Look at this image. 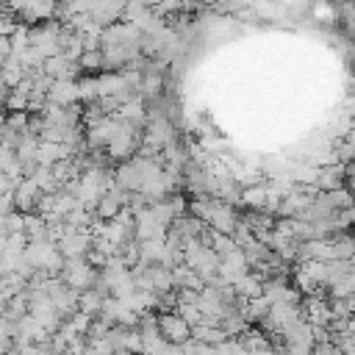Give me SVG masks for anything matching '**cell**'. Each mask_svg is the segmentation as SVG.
Wrapping results in <instances>:
<instances>
[{
  "mask_svg": "<svg viewBox=\"0 0 355 355\" xmlns=\"http://www.w3.org/2000/svg\"><path fill=\"white\" fill-rule=\"evenodd\" d=\"M158 327L161 333L172 341V344H183L191 338V324L186 322V316H180L178 311H164L158 313Z\"/></svg>",
  "mask_w": 355,
  "mask_h": 355,
  "instance_id": "1",
  "label": "cell"
},
{
  "mask_svg": "<svg viewBox=\"0 0 355 355\" xmlns=\"http://www.w3.org/2000/svg\"><path fill=\"white\" fill-rule=\"evenodd\" d=\"M50 103H58V105H72L78 97H80V86L75 80H53L50 86Z\"/></svg>",
  "mask_w": 355,
  "mask_h": 355,
  "instance_id": "2",
  "label": "cell"
},
{
  "mask_svg": "<svg viewBox=\"0 0 355 355\" xmlns=\"http://www.w3.org/2000/svg\"><path fill=\"white\" fill-rule=\"evenodd\" d=\"M266 197H269V183L266 186L263 183H252V186L241 189V205L244 208H263Z\"/></svg>",
  "mask_w": 355,
  "mask_h": 355,
  "instance_id": "3",
  "label": "cell"
},
{
  "mask_svg": "<svg viewBox=\"0 0 355 355\" xmlns=\"http://www.w3.org/2000/svg\"><path fill=\"white\" fill-rule=\"evenodd\" d=\"M78 67H80V72H94V69L105 67V53H103V47L86 50V53L78 58Z\"/></svg>",
  "mask_w": 355,
  "mask_h": 355,
  "instance_id": "4",
  "label": "cell"
},
{
  "mask_svg": "<svg viewBox=\"0 0 355 355\" xmlns=\"http://www.w3.org/2000/svg\"><path fill=\"white\" fill-rule=\"evenodd\" d=\"M241 341H244V349H272V344L261 338L258 330H250V336H241Z\"/></svg>",
  "mask_w": 355,
  "mask_h": 355,
  "instance_id": "5",
  "label": "cell"
},
{
  "mask_svg": "<svg viewBox=\"0 0 355 355\" xmlns=\"http://www.w3.org/2000/svg\"><path fill=\"white\" fill-rule=\"evenodd\" d=\"M183 6H186V0H161V3H158L153 11H155V14H161V17H166V14H175V11H180Z\"/></svg>",
  "mask_w": 355,
  "mask_h": 355,
  "instance_id": "6",
  "label": "cell"
},
{
  "mask_svg": "<svg viewBox=\"0 0 355 355\" xmlns=\"http://www.w3.org/2000/svg\"><path fill=\"white\" fill-rule=\"evenodd\" d=\"M141 3H144V6H150V8H155V6L161 3V0H141Z\"/></svg>",
  "mask_w": 355,
  "mask_h": 355,
  "instance_id": "7",
  "label": "cell"
}]
</instances>
